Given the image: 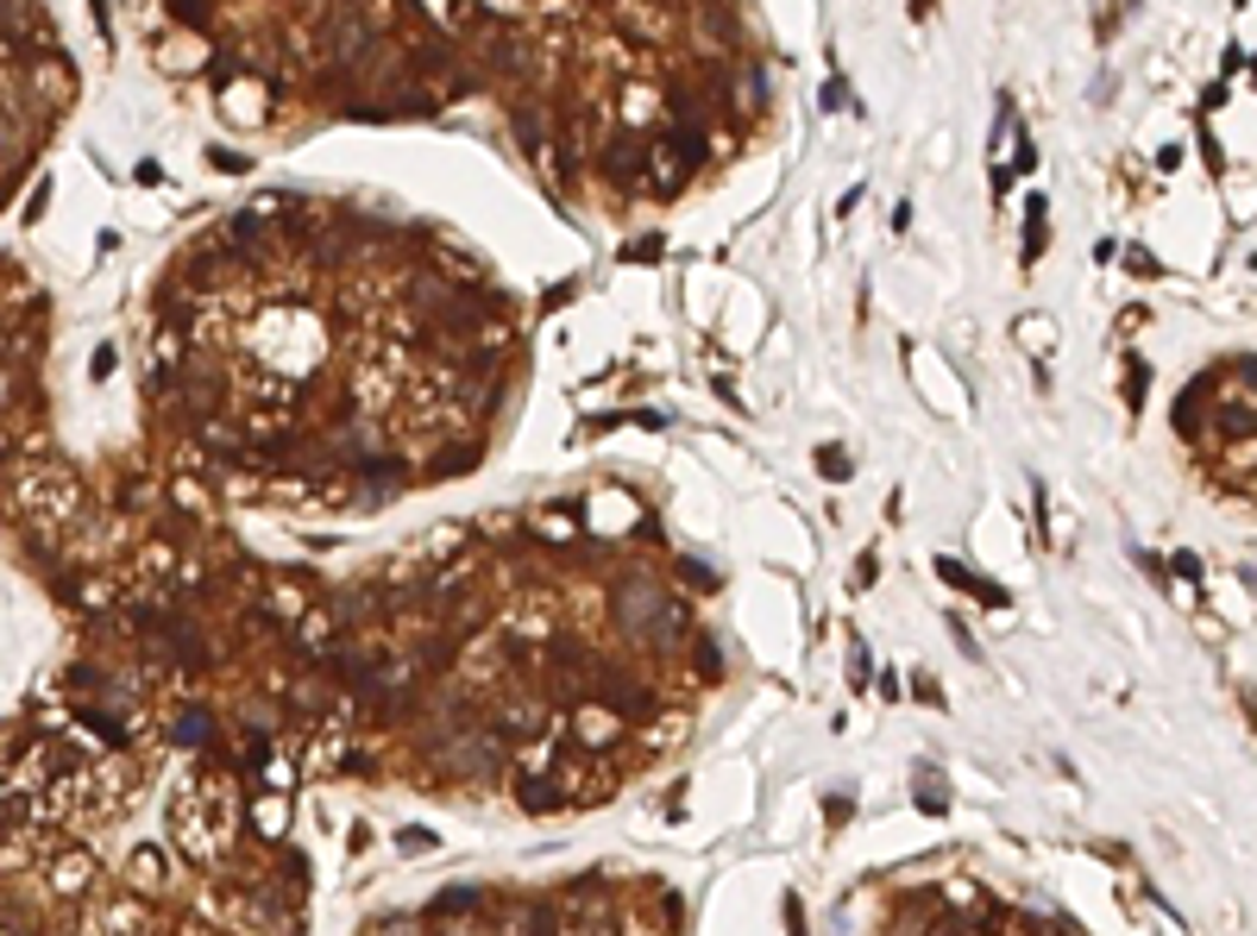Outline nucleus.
I'll use <instances>...</instances> for the list:
<instances>
[{
  "instance_id": "3",
  "label": "nucleus",
  "mask_w": 1257,
  "mask_h": 936,
  "mask_svg": "<svg viewBox=\"0 0 1257 936\" xmlns=\"http://www.w3.org/2000/svg\"><path fill=\"white\" fill-rule=\"evenodd\" d=\"M886 936H1069L1031 917V911L994 905L980 886H930V892H905L893 911V931Z\"/></svg>"
},
{
  "instance_id": "1",
  "label": "nucleus",
  "mask_w": 1257,
  "mask_h": 936,
  "mask_svg": "<svg viewBox=\"0 0 1257 936\" xmlns=\"http://www.w3.org/2000/svg\"><path fill=\"white\" fill-rule=\"evenodd\" d=\"M516 303L427 227L265 196L157 283L151 403L239 497L384 509L478 472Z\"/></svg>"
},
{
  "instance_id": "2",
  "label": "nucleus",
  "mask_w": 1257,
  "mask_h": 936,
  "mask_svg": "<svg viewBox=\"0 0 1257 936\" xmlns=\"http://www.w3.org/2000/svg\"><path fill=\"white\" fill-rule=\"evenodd\" d=\"M290 798L214 760L208 716L151 735L95 673L0 723V936H302Z\"/></svg>"
}]
</instances>
